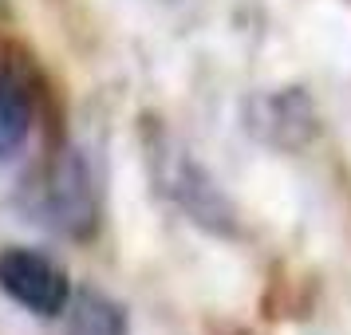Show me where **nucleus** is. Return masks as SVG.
Wrapping results in <instances>:
<instances>
[{
  "label": "nucleus",
  "mask_w": 351,
  "mask_h": 335,
  "mask_svg": "<svg viewBox=\"0 0 351 335\" xmlns=\"http://www.w3.org/2000/svg\"><path fill=\"white\" fill-rule=\"evenodd\" d=\"M241 130L269 150L296 154L316 142L324 123H319L316 99L304 87H272L241 103Z\"/></svg>",
  "instance_id": "nucleus-4"
},
{
  "label": "nucleus",
  "mask_w": 351,
  "mask_h": 335,
  "mask_svg": "<svg viewBox=\"0 0 351 335\" xmlns=\"http://www.w3.org/2000/svg\"><path fill=\"white\" fill-rule=\"evenodd\" d=\"M4 24H8V0H0V44H4Z\"/></svg>",
  "instance_id": "nucleus-7"
},
{
  "label": "nucleus",
  "mask_w": 351,
  "mask_h": 335,
  "mask_svg": "<svg viewBox=\"0 0 351 335\" xmlns=\"http://www.w3.org/2000/svg\"><path fill=\"white\" fill-rule=\"evenodd\" d=\"M0 292L16 303L20 312L36 319H60L75 300L67 269L60 260H51L40 249L24 245H4L0 249Z\"/></svg>",
  "instance_id": "nucleus-5"
},
{
  "label": "nucleus",
  "mask_w": 351,
  "mask_h": 335,
  "mask_svg": "<svg viewBox=\"0 0 351 335\" xmlns=\"http://www.w3.org/2000/svg\"><path fill=\"white\" fill-rule=\"evenodd\" d=\"M138 146H143V166L150 177V190L162 201L186 217L190 225H197L209 237H237V206L233 197L221 190V182L209 174V166L190 146L178 138L174 130L146 114L138 127Z\"/></svg>",
  "instance_id": "nucleus-1"
},
{
  "label": "nucleus",
  "mask_w": 351,
  "mask_h": 335,
  "mask_svg": "<svg viewBox=\"0 0 351 335\" xmlns=\"http://www.w3.org/2000/svg\"><path fill=\"white\" fill-rule=\"evenodd\" d=\"M64 319H67L64 335H134L127 308L119 300H111L107 292H99V288L75 292V300H71Z\"/></svg>",
  "instance_id": "nucleus-6"
},
{
  "label": "nucleus",
  "mask_w": 351,
  "mask_h": 335,
  "mask_svg": "<svg viewBox=\"0 0 351 335\" xmlns=\"http://www.w3.org/2000/svg\"><path fill=\"white\" fill-rule=\"evenodd\" d=\"M20 206L48 233H60L67 240H91L99 233V213H103L95 162L71 142L51 146L40 170L24 182Z\"/></svg>",
  "instance_id": "nucleus-2"
},
{
  "label": "nucleus",
  "mask_w": 351,
  "mask_h": 335,
  "mask_svg": "<svg viewBox=\"0 0 351 335\" xmlns=\"http://www.w3.org/2000/svg\"><path fill=\"white\" fill-rule=\"evenodd\" d=\"M44 119H51L48 79L40 75L32 51L4 40L0 44V162L16 158Z\"/></svg>",
  "instance_id": "nucleus-3"
}]
</instances>
